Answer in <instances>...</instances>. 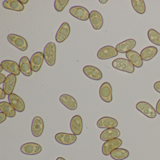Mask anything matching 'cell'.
Wrapping results in <instances>:
<instances>
[{"mask_svg":"<svg viewBox=\"0 0 160 160\" xmlns=\"http://www.w3.org/2000/svg\"><path fill=\"white\" fill-rule=\"evenodd\" d=\"M126 58L130 61L134 67L136 68H141L143 65V60L140 55L136 51L131 50L126 53Z\"/></svg>","mask_w":160,"mask_h":160,"instance_id":"25","label":"cell"},{"mask_svg":"<svg viewBox=\"0 0 160 160\" xmlns=\"http://www.w3.org/2000/svg\"><path fill=\"white\" fill-rule=\"evenodd\" d=\"M44 59L43 53L37 52L34 53L30 60L32 69L33 72H39L42 67Z\"/></svg>","mask_w":160,"mask_h":160,"instance_id":"16","label":"cell"},{"mask_svg":"<svg viewBox=\"0 0 160 160\" xmlns=\"http://www.w3.org/2000/svg\"><path fill=\"white\" fill-rule=\"evenodd\" d=\"M56 160H66L64 158H62V157H59L56 159Z\"/></svg>","mask_w":160,"mask_h":160,"instance_id":"40","label":"cell"},{"mask_svg":"<svg viewBox=\"0 0 160 160\" xmlns=\"http://www.w3.org/2000/svg\"><path fill=\"white\" fill-rule=\"evenodd\" d=\"M0 110L6 114L9 118H14L16 115V110L11 104L8 102H2L0 103Z\"/></svg>","mask_w":160,"mask_h":160,"instance_id":"29","label":"cell"},{"mask_svg":"<svg viewBox=\"0 0 160 160\" xmlns=\"http://www.w3.org/2000/svg\"><path fill=\"white\" fill-rule=\"evenodd\" d=\"M44 129L43 120L39 116H36L32 120L31 131L32 135L35 137H39L42 135Z\"/></svg>","mask_w":160,"mask_h":160,"instance_id":"10","label":"cell"},{"mask_svg":"<svg viewBox=\"0 0 160 160\" xmlns=\"http://www.w3.org/2000/svg\"><path fill=\"white\" fill-rule=\"evenodd\" d=\"M122 144V140L118 138L108 140L103 144L102 152L105 156H108L112 151L119 148Z\"/></svg>","mask_w":160,"mask_h":160,"instance_id":"6","label":"cell"},{"mask_svg":"<svg viewBox=\"0 0 160 160\" xmlns=\"http://www.w3.org/2000/svg\"><path fill=\"white\" fill-rule=\"evenodd\" d=\"M90 21L94 30L101 29L103 25V19L102 15L96 11H92L90 13Z\"/></svg>","mask_w":160,"mask_h":160,"instance_id":"18","label":"cell"},{"mask_svg":"<svg viewBox=\"0 0 160 160\" xmlns=\"http://www.w3.org/2000/svg\"><path fill=\"white\" fill-rule=\"evenodd\" d=\"M154 90L160 93V81H157L153 85Z\"/></svg>","mask_w":160,"mask_h":160,"instance_id":"33","label":"cell"},{"mask_svg":"<svg viewBox=\"0 0 160 160\" xmlns=\"http://www.w3.org/2000/svg\"><path fill=\"white\" fill-rule=\"evenodd\" d=\"M19 68L21 72L27 77L32 75V72L29 59L27 57H23L19 61Z\"/></svg>","mask_w":160,"mask_h":160,"instance_id":"24","label":"cell"},{"mask_svg":"<svg viewBox=\"0 0 160 160\" xmlns=\"http://www.w3.org/2000/svg\"><path fill=\"white\" fill-rule=\"evenodd\" d=\"M42 148L39 144L34 142L25 143L21 146L20 151L22 153L27 155H36L42 151Z\"/></svg>","mask_w":160,"mask_h":160,"instance_id":"7","label":"cell"},{"mask_svg":"<svg viewBox=\"0 0 160 160\" xmlns=\"http://www.w3.org/2000/svg\"><path fill=\"white\" fill-rule=\"evenodd\" d=\"M3 68L1 65H0V72H2V71H3Z\"/></svg>","mask_w":160,"mask_h":160,"instance_id":"41","label":"cell"},{"mask_svg":"<svg viewBox=\"0 0 160 160\" xmlns=\"http://www.w3.org/2000/svg\"><path fill=\"white\" fill-rule=\"evenodd\" d=\"M83 120L79 115L73 116L70 122V128L71 131L76 135H79L81 133L83 130Z\"/></svg>","mask_w":160,"mask_h":160,"instance_id":"17","label":"cell"},{"mask_svg":"<svg viewBox=\"0 0 160 160\" xmlns=\"http://www.w3.org/2000/svg\"><path fill=\"white\" fill-rule=\"evenodd\" d=\"M132 6L134 11L139 14H143L146 12V5L143 0H132Z\"/></svg>","mask_w":160,"mask_h":160,"instance_id":"30","label":"cell"},{"mask_svg":"<svg viewBox=\"0 0 160 160\" xmlns=\"http://www.w3.org/2000/svg\"><path fill=\"white\" fill-rule=\"evenodd\" d=\"M136 108L139 112L149 118H156L157 112L154 108L146 102H139L136 105Z\"/></svg>","mask_w":160,"mask_h":160,"instance_id":"3","label":"cell"},{"mask_svg":"<svg viewBox=\"0 0 160 160\" xmlns=\"http://www.w3.org/2000/svg\"><path fill=\"white\" fill-rule=\"evenodd\" d=\"M19 2L22 3V4H26L28 2V0H19Z\"/></svg>","mask_w":160,"mask_h":160,"instance_id":"38","label":"cell"},{"mask_svg":"<svg viewBox=\"0 0 160 160\" xmlns=\"http://www.w3.org/2000/svg\"><path fill=\"white\" fill-rule=\"evenodd\" d=\"M17 82L16 76L10 74L6 77V80L3 85V89L7 95L12 93Z\"/></svg>","mask_w":160,"mask_h":160,"instance_id":"22","label":"cell"},{"mask_svg":"<svg viewBox=\"0 0 160 160\" xmlns=\"http://www.w3.org/2000/svg\"><path fill=\"white\" fill-rule=\"evenodd\" d=\"M9 102L18 112H22L25 109V104L24 101L15 93H12L8 96Z\"/></svg>","mask_w":160,"mask_h":160,"instance_id":"15","label":"cell"},{"mask_svg":"<svg viewBox=\"0 0 160 160\" xmlns=\"http://www.w3.org/2000/svg\"><path fill=\"white\" fill-rule=\"evenodd\" d=\"M60 102L65 107L71 110H75L78 107L76 100L71 95L63 94L61 95L59 98Z\"/></svg>","mask_w":160,"mask_h":160,"instance_id":"21","label":"cell"},{"mask_svg":"<svg viewBox=\"0 0 160 160\" xmlns=\"http://www.w3.org/2000/svg\"><path fill=\"white\" fill-rule=\"evenodd\" d=\"M112 66L116 70L128 73H133L135 71L134 66L132 63L127 59L123 58H118L113 60Z\"/></svg>","mask_w":160,"mask_h":160,"instance_id":"1","label":"cell"},{"mask_svg":"<svg viewBox=\"0 0 160 160\" xmlns=\"http://www.w3.org/2000/svg\"><path fill=\"white\" fill-rule=\"evenodd\" d=\"M118 52L111 46H106L101 48L97 53V58L101 60H106L117 57Z\"/></svg>","mask_w":160,"mask_h":160,"instance_id":"8","label":"cell"},{"mask_svg":"<svg viewBox=\"0 0 160 160\" xmlns=\"http://www.w3.org/2000/svg\"><path fill=\"white\" fill-rule=\"evenodd\" d=\"M71 32L70 25L66 22L62 23L57 32L56 40L58 43H62L68 38Z\"/></svg>","mask_w":160,"mask_h":160,"instance_id":"13","label":"cell"},{"mask_svg":"<svg viewBox=\"0 0 160 160\" xmlns=\"http://www.w3.org/2000/svg\"><path fill=\"white\" fill-rule=\"evenodd\" d=\"M6 93L2 88H0V99L2 100L6 97Z\"/></svg>","mask_w":160,"mask_h":160,"instance_id":"35","label":"cell"},{"mask_svg":"<svg viewBox=\"0 0 160 160\" xmlns=\"http://www.w3.org/2000/svg\"><path fill=\"white\" fill-rule=\"evenodd\" d=\"M118 125V121L109 117H104L98 120L97 122V126L101 129H109L117 127Z\"/></svg>","mask_w":160,"mask_h":160,"instance_id":"14","label":"cell"},{"mask_svg":"<svg viewBox=\"0 0 160 160\" xmlns=\"http://www.w3.org/2000/svg\"><path fill=\"white\" fill-rule=\"evenodd\" d=\"M99 94L102 100L105 102H112L113 100L112 87L108 82H104L101 85L99 89Z\"/></svg>","mask_w":160,"mask_h":160,"instance_id":"9","label":"cell"},{"mask_svg":"<svg viewBox=\"0 0 160 160\" xmlns=\"http://www.w3.org/2000/svg\"><path fill=\"white\" fill-rule=\"evenodd\" d=\"M83 72L85 75L92 80L98 81L102 78V72L95 66L91 65L85 66L83 68Z\"/></svg>","mask_w":160,"mask_h":160,"instance_id":"12","label":"cell"},{"mask_svg":"<svg viewBox=\"0 0 160 160\" xmlns=\"http://www.w3.org/2000/svg\"><path fill=\"white\" fill-rule=\"evenodd\" d=\"M55 139L58 143L62 145H71L76 141L77 137L74 134L60 132L55 135Z\"/></svg>","mask_w":160,"mask_h":160,"instance_id":"11","label":"cell"},{"mask_svg":"<svg viewBox=\"0 0 160 160\" xmlns=\"http://www.w3.org/2000/svg\"><path fill=\"white\" fill-rule=\"evenodd\" d=\"M2 5L5 9L16 12H22L25 9L24 5L17 0H5Z\"/></svg>","mask_w":160,"mask_h":160,"instance_id":"26","label":"cell"},{"mask_svg":"<svg viewBox=\"0 0 160 160\" xmlns=\"http://www.w3.org/2000/svg\"><path fill=\"white\" fill-rule=\"evenodd\" d=\"M6 78L5 76L3 74L0 73V84H2L5 82L6 80Z\"/></svg>","mask_w":160,"mask_h":160,"instance_id":"36","label":"cell"},{"mask_svg":"<svg viewBox=\"0 0 160 160\" xmlns=\"http://www.w3.org/2000/svg\"><path fill=\"white\" fill-rule=\"evenodd\" d=\"M69 12L74 17L81 21H87L89 19L90 13L86 8L80 6L72 7Z\"/></svg>","mask_w":160,"mask_h":160,"instance_id":"5","label":"cell"},{"mask_svg":"<svg viewBox=\"0 0 160 160\" xmlns=\"http://www.w3.org/2000/svg\"><path fill=\"white\" fill-rule=\"evenodd\" d=\"M99 2L102 3V4H106L107 2H108V0H104V1H103V0H102V1H101V0H99Z\"/></svg>","mask_w":160,"mask_h":160,"instance_id":"39","label":"cell"},{"mask_svg":"<svg viewBox=\"0 0 160 160\" xmlns=\"http://www.w3.org/2000/svg\"><path fill=\"white\" fill-rule=\"evenodd\" d=\"M120 131L116 128H109L104 130L100 134V139L106 141L118 138L120 136Z\"/></svg>","mask_w":160,"mask_h":160,"instance_id":"23","label":"cell"},{"mask_svg":"<svg viewBox=\"0 0 160 160\" xmlns=\"http://www.w3.org/2000/svg\"><path fill=\"white\" fill-rule=\"evenodd\" d=\"M1 65L3 67V70L6 72L13 74L16 76H18L20 74L19 65L17 62L11 60H4L2 62Z\"/></svg>","mask_w":160,"mask_h":160,"instance_id":"20","label":"cell"},{"mask_svg":"<svg viewBox=\"0 0 160 160\" xmlns=\"http://www.w3.org/2000/svg\"><path fill=\"white\" fill-rule=\"evenodd\" d=\"M56 45L55 43H48L44 49V57L46 62L49 66L55 65L56 62Z\"/></svg>","mask_w":160,"mask_h":160,"instance_id":"2","label":"cell"},{"mask_svg":"<svg viewBox=\"0 0 160 160\" xmlns=\"http://www.w3.org/2000/svg\"><path fill=\"white\" fill-rule=\"evenodd\" d=\"M8 42L11 44L22 51H25L28 48L27 40L22 36L15 34H10L7 37Z\"/></svg>","mask_w":160,"mask_h":160,"instance_id":"4","label":"cell"},{"mask_svg":"<svg viewBox=\"0 0 160 160\" xmlns=\"http://www.w3.org/2000/svg\"><path fill=\"white\" fill-rule=\"evenodd\" d=\"M0 117H1V119H0V123H2V122L5 121L6 119H7V116L6 114L1 112H0Z\"/></svg>","mask_w":160,"mask_h":160,"instance_id":"34","label":"cell"},{"mask_svg":"<svg viewBox=\"0 0 160 160\" xmlns=\"http://www.w3.org/2000/svg\"><path fill=\"white\" fill-rule=\"evenodd\" d=\"M110 155L114 160H123L129 157L130 152L126 149L118 148L112 151Z\"/></svg>","mask_w":160,"mask_h":160,"instance_id":"28","label":"cell"},{"mask_svg":"<svg viewBox=\"0 0 160 160\" xmlns=\"http://www.w3.org/2000/svg\"><path fill=\"white\" fill-rule=\"evenodd\" d=\"M136 45V42L134 39H130L125 40L116 46V49L119 53L121 54L127 53L134 48Z\"/></svg>","mask_w":160,"mask_h":160,"instance_id":"19","label":"cell"},{"mask_svg":"<svg viewBox=\"0 0 160 160\" xmlns=\"http://www.w3.org/2000/svg\"><path fill=\"white\" fill-rule=\"evenodd\" d=\"M156 111L157 112V114L160 115V99H159V101H158L157 104H156Z\"/></svg>","mask_w":160,"mask_h":160,"instance_id":"37","label":"cell"},{"mask_svg":"<svg viewBox=\"0 0 160 160\" xmlns=\"http://www.w3.org/2000/svg\"><path fill=\"white\" fill-rule=\"evenodd\" d=\"M158 53V49L154 46L145 48L140 52V57L143 61H148L153 58Z\"/></svg>","mask_w":160,"mask_h":160,"instance_id":"27","label":"cell"},{"mask_svg":"<svg viewBox=\"0 0 160 160\" xmlns=\"http://www.w3.org/2000/svg\"><path fill=\"white\" fill-rule=\"evenodd\" d=\"M69 2V0H56L54 2V7L56 11L58 12H62Z\"/></svg>","mask_w":160,"mask_h":160,"instance_id":"32","label":"cell"},{"mask_svg":"<svg viewBox=\"0 0 160 160\" xmlns=\"http://www.w3.org/2000/svg\"><path fill=\"white\" fill-rule=\"evenodd\" d=\"M149 40L153 44L160 46V33L153 29H150L148 32Z\"/></svg>","mask_w":160,"mask_h":160,"instance_id":"31","label":"cell"}]
</instances>
